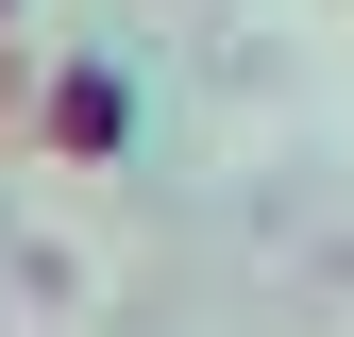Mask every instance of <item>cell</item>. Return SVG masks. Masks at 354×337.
<instances>
[{
	"label": "cell",
	"mask_w": 354,
	"mask_h": 337,
	"mask_svg": "<svg viewBox=\"0 0 354 337\" xmlns=\"http://www.w3.org/2000/svg\"><path fill=\"white\" fill-rule=\"evenodd\" d=\"M34 118H51V152L102 168L118 135H136V84H118V68H51V102H34Z\"/></svg>",
	"instance_id": "1"
},
{
	"label": "cell",
	"mask_w": 354,
	"mask_h": 337,
	"mask_svg": "<svg viewBox=\"0 0 354 337\" xmlns=\"http://www.w3.org/2000/svg\"><path fill=\"white\" fill-rule=\"evenodd\" d=\"M0 17H17V0H0Z\"/></svg>",
	"instance_id": "2"
}]
</instances>
